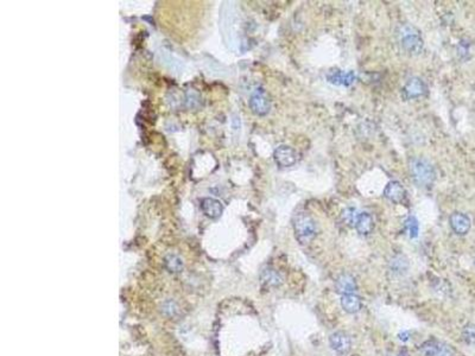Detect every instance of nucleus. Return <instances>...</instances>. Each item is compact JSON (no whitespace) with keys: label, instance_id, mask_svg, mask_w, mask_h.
<instances>
[{"label":"nucleus","instance_id":"423d86ee","mask_svg":"<svg viewBox=\"0 0 475 356\" xmlns=\"http://www.w3.org/2000/svg\"><path fill=\"white\" fill-rule=\"evenodd\" d=\"M274 159L281 167H290L297 162V152L288 145H281L275 150Z\"/></svg>","mask_w":475,"mask_h":356},{"label":"nucleus","instance_id":"4be33fe9","mask_svg":"<svg viewBox=\"0 0 475 356\" xmlns=\"http://www.w3.org/2000/svg\"><path fill=\"white\" fill-rule=\"evenodd\" d=\"M162 311H163L167 316L173 317V316L177 314V305L173 301H168L162 305Z\"/></svg>","mask_w":475,"mask_h":356},{"label":"nucleus","instance_id":"0eeeda50","mask_svg":"<svg viewBox=\"0 0 475 356\" xmlns=\"http://www.w3.org/2000/svg\"><path fill=\"white\" fill-rule=\"evenodd\" d=\"M426 94L427 86L426 83L423 82V80H420L419 77H412V79H410L402 89V95L404 99L406 100L417 99V97L426 95Z\"/></svg>","mask_w":475,"mask_h":356},{"label":"nucleus","instance_id":"ddd939ff","mask_svg":"<svg viewBox=\"0 0 475 356\" xmlns=\"http://www.w3.org/2000/svg\"><path fill=\"white\" fill-rule=\"evenodd\" d=\"M201 209L203 214L209 219H218L221 216L222 211H224V206L220 201L214 199H203L201 202Z\"/></svg>","mask_w":475,"mask_h":356},{"label":"nucleus","instance_id":"20e7f679","mask_svg":"<svg viewBox=\"0 0 475 356\" xmlns=\"http://www.w3.org/2000/svg\"><path fill=\"white\" fill-rule=\"evenodd\" d=\"M250 108L255 115L264 116L271 109V101L262 88H257L250 97Z\"/></svg>","mask_w":475,"mask_h":356},{"label":"nucleus","instance_id":"aec40b11","mask_svg":"<svg viewBox=\"0 0 475 356\" xmlns=\"http://www.w3.org/2000/svg\"><path fill=\"white\" fill-rule=\"evenodd\" d=\"M462 338L468 344H475V324L468 323L462 330Z\"/></svg>","mask_w":475,"mask_h":356},{"label":"nucleus","instance_id":"a211bd4d","mask_svg":"<svg viewBox=\"0 0 475 356\" xmlns=\"http://www.w3.org/2000/svg\"><path fill=\"white\" fill-rule=\"evenodd\" d=\"M358 215H359V211L356 210L355 208H347V209L342 211L341 219L346 224L354 227L356 219H358Z\"/></svg>","mask_w":475,"mask_h":356},{"label":"nucleus","instance_id":"dca6fc26","mask_svg":"<svg viewBox=\"0 0 475 356\" xmlns=\"http://www.w3.org/2000/svg\"><path fill=\"white\" fill-rule=\"evenodd\" d=\"M260 279H261V283L264 284L265 286H269V287H278V286H281L283 283L282 275L271 267H268V268H265V270H262L260 274Z\"/></svg>","mask_w":475,"mask_h":356},{"label":"nucleus","instance_id":"b1692460","mask_svg":"<svg viewBox=\"0 0 475 356\" xmlns=\"http://www.w3.org/2000/svg\"><path fill=\"white\" fill-rule=\"evenodd\" d=\"M407 336H409V331H404V332H402V334L399 335V338H400V340H402V341H407V338H409V337H407Z\"/></svg>","mask_w":475,"mask_h":356},{"label":"nucleus","instance_id":"f3484780","mask_svg":"<svg viewBox=\"0 0 475 356\" xmlns=\"http://www.w3.org/2000/svg\"><path fill=\"white\" fill-rule=\"evenodd\" d=\"M164 266L170 273H180L183 270V260L176 254H169L165 257Z\"/></svg>","mask_w":475,"mask_h":356},{"label":"nucleus","instance_id":"5701e85b","mask_svg":"<svg viewBox=\"0 0 475 356\" xmlns=\"http://www.w3.org/2000/svg\"><path fill=\"white\" fill-rule=\"evenodd\" d=\"M187 105L190 108H194V107H197L200 105V95L194 90H189L187 93Z\"/></svg>","mask_w":475,"mask_h":356},{"label":"nucleus","instance_id":"9d476101","mask_svg":"<svg viewBox=\"0 0 475 356\" xmlns=\"http://www.w3.org/2000/svg\"><path fill=\"white\" fill-rule=\"evenodd\" d=\"M449 224L457 235H466L470 229V220L466 214L455 211L450 215Z\"/></svg>","mask_w":475,"mask_h":356},{"label":"nucleus","instance_id":"412c9836","mask_svg":"<svg viewBox=\"0 0 475 356\" xmlns=\"http://www.w3.org/2000/svg\"><path fill=\"white\" fill-rule=\"evenodd\" d=\"M391 267H392V271L395 273L396 272L402 273V271L405 272L407 270V261L403 257H396L391 260Z\"/></svg>","mask_w":475,"mask_h":356},{"label":"nucleus","instance_id":"6e6552de","mask_svg":"<svg viewBox=\"0 0 475 356\" xmlns=\"http://www.w3.org/2000/svg\"><path fill=\"white\" fill-rule=\"evenodd\" d=\"M383 195L385 199L396 204L404 203L406 200L405 188H404L403 184L399 183L398 181H392V182L387 183L385 189H384Z\"/></svg>","mask_w":475,"mask_h":356},{"label":"nucleus","instance_id":"f257e3e1","mask_svg":"<svg viewBox=\"0 0 475 356\" xmlns=\"http://www.w3.org/2000/svg\"><path fill=\"white\" fill-rule=\"evenodd\" d=\"M410 174L413 183L419 188L431 187L436 178L435 167L423 157H417L410 160Z\"/></svg>","mask_w":475,"mask_h":356},{"label":"nucleus","instance_id":"9b49d317","mask_svg":"<svg viewBox=\"0 0 475 356\" xmlns=\"http://www.w3.org/2000/svg\"><path fill=\"white\" fill-rule=\"evenodd\" d=\"M356 76L354 72H343V70H330L327 74V80L336 86L348 87L355 81Z\"/></svg>","mask_w":475,"mask_h":356},{"label":"nucleus","instance_id":"f8f14e48","mask_svg":"<svg viewBox=\"0 0 475 356\" xmlns=\"http://www.w3.org/2000/svg\"><path fill=\"white\" fill-rule=\"evenodd\" d=\"M335 290L338 293L342 295L355 293V291L358 290V285H356V281L353 275H350L348 273H343L340 275L338 279H336Z\"/></svg>","mask_w":475,"mask_h":356},{"label":"nucleus","instance_id":"f03ea898","mask_svg":"<svg viewBox=\"0 0 475 356\" xmlns=\"http://www.w3.org/2000/svg\"><path fill=\"white\" fill-rule=\"evenodd\" d=\"M295 236L302 245H306L315 239L318 235V224L314 219L306 213H298L295 215L294 221Z\"/></svg>","mask_w":475,"mask_h":356},{"label":"nucleus","instance_id":"39448f33","mask_svg":"<svg viewBox=\"0 0 475 356\" xmlns=\"http://www.w3.org/2000/svg\"><path fill=\"white\" fill-rule=\"evenodd\" d=\"M419 351L423 356H454V350L450 345L435 338H431L420 344Z\"/></svg>","mask_w":475,"mask_h":356},{"label":"nucleus","instance_id":"6ab92c4d","mask_svg":"<svg viewBox=\"0 0 475 356\" xmlns=\"http://www.w3.org/2000/svg\"><path fill=\"white\" fill-rule=\"evenodd\" d=\"M405 229L411 239H415V238H417V235H418V230H419V224L415 216L407 217L405 221Z\"/></svg>","mask_w":475,"mask_h":356},{"label":"nucleus","instance_id":"2eb2a0df","mask_svg":"<svg viewBox=\"0 0 475 356\" xmlns=\"http://www.w3.org/2000/svg\"><path fill=\"white\" fill-rule=\"evenodd\" d=\"M341 307L348 314H356V312L361 310L362 303L359 295H356L355 293L343 294L341 298Z\"/></svg>","mask_w":475,"mask_h":356},{"label":"nucleus","instance_id":"1a4fd4ad","mask_svg":"<svg viewBox=\"0 0 475 356\" xmlns=\"http://www.w3.org/2000/svg\"><path fill=\"white\" fill-rule=\"evenodd\" d=\"M329 344L330 347L333 348V350H335L339 354H347L350 350V347H352V341H350V337L346 332L343 331H336L334 334L330 335L329 337Z\"/></svg>","mask_w":475,"mask_h":356},{"label":"nucleus","instance_id":"7ed1b4c3","mask_svg":"<svg viewBox=\"0 0 475 356\" xmlns=\"http://www.w3.org/2000/svg\"><path fill=\"white\" fill-rule=\"evenodd\" d=\"M398 38L403 49L411 55H418L423 50L420 31L411 24H403L398 29Z\"/></svg>","mask_w":475,"mask_h":356},{"label":"nucleus","instance_id":"4468645a","mask_svg":"<svg viewBox=\"0 0 475 356\" xmlns=\"http://www.w3.org/2000/svg\"><path fill=\"white\" fill-rule=\"evenodd\" d=\"M355 229L358 230L360 235H368L375 229V220L373 216L367 211H361L358 215V219L355 222Z\"/></svg>","mask_w":475,"mask_h":356}]
</instances>
